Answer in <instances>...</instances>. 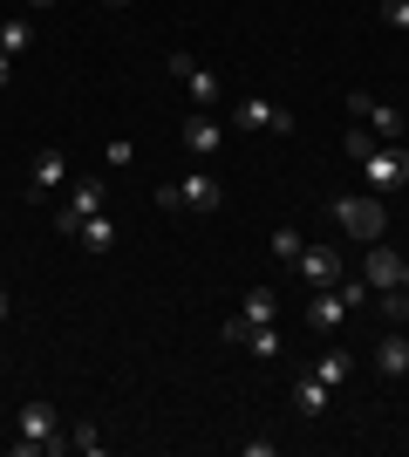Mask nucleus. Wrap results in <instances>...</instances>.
<instances>
[{
  "label": "nucleus",
  "instance_id": "nucleus-25",
  "mask_svg": "<svg viewBox=\"0 0 409 457\" xmlns=\"http://www.w3.org/2000/svg\"><path fill=\"white\" fill-rule=\"evenodd\" d=\"M218 335H225V342H233V348H246V335H253V321H246V314H233V321L218 328Z\"/></svg>",
  "mask_w": 409,
  "mask_h": 457
},
{
  "label": "nucleus",
  "instance_id": "nucleus-12",
  "mask_svg": "<svg viewBox=\"0 0 409 457\" xmlns=\"http://www.w3.org/2000/svg\"><path fill=\"white\" fill-rule=\"evenodd\" d=\"M375 376H382V382H403L409 376V335H403V328L375 342Z\"/></svg>",
  "mask_w": 409,
  "mask_h": 457
},
{
  "label": "nucleus",
  "instance_id": "nucleus-24",
  "mask_svg": "<svg viewBox=\"0 0 409 457\" xmlns=\"http://www.w3.org/2000/svg\"><path fill=\"white\" fill-rule=\"evenodd\" d=\"M382 21H389L396 35H409V0H382Z\"/></svg>",
  "mask_w": 409,
  "mask_h": 457
},
{
  "label": "nucleus",
  "instance_id": "nucleus-30",
  "mask_svg": "<svg viewBox=\"0 0 409 457\" xmlns=\"http://www.w3.org/2000/svg\"><path fill=\"white\" fill-rule=\"evenodd\" d=\"M28 7H55V0H28Z\"/></svg>",
  "mask_w": 409,
  "mask_h": 457
},
{
  "label": "nucleus",
  "instance_id": "nucleus-23",
  "mask_svg": "<svg viewBox=\"0 0 409 457\" xmlns=\"http://www.w3.org/2000/svg\"><path fill=\"white\" fill-rule=\"evenodd\" d=\"M375 151V130H369V123H355V130H348V157H355V164H362V157H369Z\"/></svg>",
  "mask_w": 409,
  "mask_h": 457
},
{
  "label": "nucleus",
  "instance_id": "nucleus-29",
  "mask_svg": "<svg viewBox=\"0 0 409 457\" xmlns=\"http://www.w3.org/2000/svg\"><path fill=\"white\" fill-rule=\"evenodd\" d=\"M102 7H130V0H102Z\"/></svg>",
  "mask_w": 409,
  "mask_h": 457
},
{
  "label": "nucleus",
  "instance_id": "nucleus-16",
  "mask_svg": "<svg viewBox=\"0 0 409 457\" xmlns=\"http://www.w3.org/2000/svg\"><path fill=\"white\" fill-rule=\"evenodd\" d=\"M307 376H321V382H328V389H341V382L355 376V355H348V348H328V355H321V362H314Z\"/></svg>",
  "mask_w": 409,
  "mask_h": 457
},
{
  "label": "nucleus",
  "instance_id": "nucleus-14",
  "mask_svg": "<svg viewBox=\"0 0 409 457\" xmlns=\"http://www.w3.org/2000/svg\"><path fill=\"white\" fill-rule=\"evenodd\" d=\"M61 185H69V157H61L55 144H48V151L35 157V178H28V191L41 198V191H61Z\"/></svg>",
  "mask_w": 409,
  "mask_h": 457
},
{
  "label": "nucleus",
  "instance_id": "nucleus-2",
  "mask_svg": "<svg viewBox=\"0 0 409 457\" xmlns=\"http://www.w3.org/2000/svg\"><path fill=\"white\" fill-rule=\"evenodd\" d=\"M334 219H341V232L362 239V246H375V239L389 232V205H382L375 191H348V198H334Z\"/></svg>",
  "mask_w": 409,
  "mask_h": 457
},
{
  "label": "nucleus",
  "instance_id": "nucleus-5",
  "mask_svg": "<svg viewBox=\"0 0 409 457\" xmlns=\"http://www.w3.org/2000/svg\"><path fill=\"white\" fill-rule=\"evenodd\" d=\"M96 212H102V178H76V185H69V198L55 205V219H48V226L76 239V232H82V219H96Z\"/></svg>",
  "mask_w": 409,
  "mask_h": 457
},
{
  "label": "nucleus",
  "instance_id": "nucleus-7",
  "mask_svg": "<svg viewBox=\"0 0 409 457\" xmlns=\"http://www.w3.org/2000/svg\"><path fill=\"white\" fill-rule=\"evenodd\" d=\"M164 62H171V76L184 82V89H192V103H198V110H218V103H225V89H218V76H212V69H198V62L184 55V48H171V55H164Z\"/></svg>",
  "mask_w": 409,
  "mask_h": 457
},
{
  "label": "nucleus",
  "instance_id": "nucleus-9",
  "mask_svg": "<svg viewBox=\"0 0 409 457\" xmlns=\"http://www.w3.org/2000/svg\"><path fill=\"white\" fill-rule=\"evenodd\" d=\"M177 137H184V151H192V157H218V151H225V123H218L212 110L184 116V130H177Z\"/></svg>",
  "mask_w": 409,
  "mask_h": 457
},
{
  "label": "nucleus",
  "instance_id": "nucleus-13",
  "mask_svg": "<svg viewBox=\"0 0 409 457\" xmlns=\"http://www.w3.org/2000/svg\"><path fill=\"white\" fill-rule=\"evenodd\" d=\"M177 198H184V212H218V205H225V191H218V178H205V171L177 178Z\"/></svg>",
  "mask_w": 409,
  "mask_h": 457
},
{
  "label": "nucleus",
  "instance_id": "nucleus-4",
  "mask_svg": "<svg viewBox=\"0 0 409 457\" xmlns=\"http://www.w3.org/2000/svg\"><path fill=\"white\" fill-rule=\"evenodd\" d=\"M225 130H273V137H293V110H280V103H266V96H246V103H233V116H225Z\"/></svg>",
  "mask_w": 409,
  "mask_h": 457
},
{
  "label": "nucleus",
  "instance_id": "nucleus-17",
  "mask_svg": "<svg viewBox=\"0 0 409 457\" xmlns=\"http://www.w3.org/2000/svg\"><path fill=\"white\" fill-rule=\"evenodd\" d=\"M35 48V21L14 14V21H0V55H28Z\"/></svg>",
  "mask_w": 409,
  "mask_h": 457
},
{
  "label": "nucleus",
  "instance_id": "nucleus-3",
  "mask_svg": "<svg viewBox=\"0 0 409 457\" xmlns=\"http://www.w3.org/2000/svg\"><path fill=\"white\" fill-rule=\"evenodd\" d=\"M362 171H369L375 198H396V191L409 185V144H375V151L362 157Z\"/></svg>",
  "mask_w": 409,
  "mask_h": 457
},
{
  "label": "nucleus",
  "instance_id": "nucleus-6",
  "mask_svg": "<svg viewBox=\"0 0 409 457\" xmlns=\"http://www.w3.org/2000/svg\"><path fill=\"white\" fill-rule=\"evenodd\" d=\"M348 110L362 116L375 130V144H409V116L403 110H389V103H375V96H348Z\"/></svg>",
  "mask_w": 409,
  "mask_h": 457
},
{
  "label": "nucleus",
  "instance_id": "nucleus-27",
  "mask_svg": "<svg viewBox=\"0 0 409 457\" xmlns=\"http://www.w3.org/2000/svg\"><path fill=\"white\" fill-rule=\"evenodd\" d=\"M7 82H14V55H0V89H7Z\"/></svg>",
  "mask_w": 409,
  "mask_h": 457
},
{
  "label": "nucleus",
  "instance_id": "nucleus-11",
  "mask_svg": "<svg viewBox=\"0 0 409 457\" xmlns=\"http://www.w3.org/2000/svg\"><path fill=\"white\" fill-rule=\"evenodd\" d=\"M362 280H369V294H382V287H403V253L375 239L369 260H362Z\"/></svg>",
  "mask_w": 409,
  "mask_h": 457
},
{
  "label": "nucleus",
  "instance_id": "nucleus-15",
  "mask_svg": "<svg viewBox=\"0 0 409 457\" xmlns=\"http://www.w3.org/2000/svg\"><path fill=\"white\" fill-rule=\"evenodd\" d=\"M328 396H334V389H328L321 376H300V382H293V410H300V417H321V410H328Z\"/></svg>",
  "mask_w": 409,
  "mask_h": 457
},
{
  "label": "nucleus",
  "instance_id": "nucleus-21",
  "mask_svg": "<svg viewBox=\"0 0 409 457\" xmlns=\"http://www.w3.org/2000/svg\"><path fill=\"white\" fill-rule=\"evenodd\" d=\"M69 451H82V457H102V437H96V423H82V430H69Z\"/></svg>",
  "mask_w": 409,
  "mask_h": 457
},
{
  "label": "nucleus",
  "instance_id": "nucleus-31",
  "mask_svg": "<svg viewBox=\"0 0 409 457\" xmlns=\"http://www.w3.org/2000/svg\"><path fill=\"white\" fill-rule=\"evenodd\" d=\"M403 287H409V260H403Z\"/></svg>",
  "mask_w": 409,
  "mask_h": 457
},
{
  "label": "nucleus",
  "instance_id": "nucleus-18",
  "mask_svg": "<svg viewBox=\"0 0 409 457\" xmlns=\"http://www.w3.org/2000/svg\"><path fill=\"white\" fill-rule=\"evenodd\" d=\"M76 239H82L89 253H117V226H110L102 212H96V219H82V232H76Z\"/></svg>",
  "mask_w": 409,
  "mask_h": 457
},
{
  "label": "nucleus",
  "instance_id": "nucleus-1",
  "mask_svg": "<svg viewBox=\"0 0 409 457\" xmlns=\"http://www.w3.org/2000/svg\"><path fill=\"white\" fill-rule=\"evenodd\" d=\"M20 437H14V457H35V451H69V437H61V417L48 410L41 396H28L20 403Z\"/></svg>",
  "mask_w": 409,
  "mask_h": 457
},
{
  "label": "nucleus",
  "instance_id": "nucleus-19",
  "mask_svg": "<svg viewBox=\"0 0 409 457\" xmlns=\"http://www.w3.org/2000/svg\"><path fill=\"white\" fill-rule=\"evenodd\" d=\"M239 314H246V321H273V314H280V301H273V287H246V301H239Z\"/></svg>",
  "mask_w": 409,
  "mask_h": 457
},
{
  "label": "nucleus",
  "instance_id": "nucleus-20",
  "mask_svg": "<svg viewBox=\"0 0 409 457\" xmlns=\"http://www.w3.org/2000/svg\"><path fill=\"white\" fill-rule=\"evenodd\" d=\"M300 246H307V232H300V226H273V260H280V267H293Z\"/></svg>",
  "mask_w": 409,
  "mask_h": 457
},
{
  "label": "nucleus",
  "instance_id": "nucleus-10",
  "mask_svg": "<svg viewBox=\"0 0 409 457\" xmlns=\"http://www.w3.org/2000/svg\"><path fill=\"white\" fill-rule=\"evenodd\" d=\"M355 307L341 301V287H307V328H321V335H334V328L348 321Z\"/></svg>",
  "mask_w": 409,
  "mask_h": 457
},
{
  "label": "nucleus",
  "instance_id": "nucleus-22",
  "mask_svg": "<svg viewBox=\"0 0 409 457\" xmlns=\"http://www.w3.org/2000/svg\"><path fill=\"white\" fill-rule=\"evenodd\" d=\"M382 314H389V321H409V287H382Z\"/></svg>",
  "mask_w": 409,
  "mask_h": 457
},
{
  "label": "nucleus",
  "instance_id": "nucleus-28",
  "mask_svg": "<svg viewBox=\"0 0 409 457\" xmlns=\"http://www.w3.org/2000/svg\"><path fill=\"white\" fill-rule=\"evenodd\" d=\"M7 314H14V301H7V287H0V321H7Z\"/></svg>",
  "mask_w": 409,
  "mask_h": 457
},
{
  "label": "nucleus",
  "instance_id": "nucleus-8",
  "mask_svg": "<svg viewBox=\"0 0 409 457\" xmlns=\"http://www.w3.org/2000/svg\"><path fill=\"white\" fill-rule=\"evenodd\" d=\"M293 273H300L307 287H341V280H348V273H341V253H334V246H300Z\"/></svg>",
  "mask_w": 409,
  "mask_h": 457
},
{
  "label": "nucleus",
  "instance_id": "nucleus-26",
  "mask_svg": "<svg viewBox=\"0 0 409 457\" xmlns=\"http://www.w3.org/2000/svg\"><path fill=\"white\" fill-rule=\"evenodd\" d=\"M102 157H110V164H130L136 144H130V137H110V151H102Z\"/></svg>",
  "mask_w": 409,
  "mask_h": 457
}]
</instances>
